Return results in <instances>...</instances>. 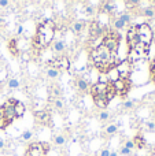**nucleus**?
<instances>
[{
  "label": "nucleus",
  "instance_id": "obj_1",
  "mask_svg": "<svg viewBox=\"0 0 155 156\" xmlns=\"http://www.w3.org/2000/svg\"><path fill=\"white\" fill-rule=\"evenodd\" d=\"M89 59H91V65L95 66L99 71L106 73L107 70L115 67L120 60L117 59V54L111 52L106 45H99L98 48L91 49L89 52Z\"/></svg>",
  "mask_w": 155,
  "mask_h": 156
},
{
  "label": "nucleus",
  "instance_id": "obj_2",
  "mask_svg": "<svg viewBox=\"0 0 155 156\" xmlns=\"http://www.w3.org/2000/svg\"><path fill=\"white\" fill-rule=\"evenodd\" d=\"M55 29H56V23L52 19L44 21L37 27V32H36V36H34L33 44H34L36 48L43 49V48H47L48 45H51V43L54 41Z\"/></svg>",
  "mask_w": 155,
  "mask_h": 156
},
{
  "label": "nucleus",
  "instance_id": "obj_3",
  "mask_svg": "<svg viewBox=\"0 0 155 156\" xmlns=\"http://www.w3.org/2000/svg\"><path fill=\"white\" fill-rule=\"evenodd\" d=\"M136 32L139 36V41L144 44L146 47H150L154 40V32L148 23H140L136 25Z\"/></svg>",
  "mask_w": 155,
  "mask_h": 156
},
{
  "label": "nucleus",
  "instance_id": "obj_4",
  "mask_svg": "<svg viewBox=\"0 0 155 156\" xmlns=\"http://www.w3.org/2000/svg\"><path fill=\"white\" fill-rule=\"evenodd\" d=\"M148 49H150V47H146L144 44H142V43H139L135 48H132V49H129V54H128V62L129 63H132L133 65L135 62H139V60H142V59H146V58L148 56Z\"/></svg>",
  "mask_w": 155,
  "mask_h": 156
},
{
  "label": "nucleus",
  "instance_id": "obj_5",
  "mask_svg": "<svg viewBox=\"0 0 155 156\" xmlns=\"http://www.w3.org/2000/svg\"><path fill=\"white\" fill-rule=\"evenodd\" d=\"M49 145L43 143H32L27 147L26 156H47Z\"/></svg>",
  "mask_w": 155,
  "mask_h": 156
},
{
  "label": "nucleus",
  "instance_id": "obj_6",
  "mask_svg": "<svg viewBox=\"0 0 155 156\" xmlns=\"http://www.w3.org/2000/svg\"><path fill=\"white\" fill-rule=\"evenodd\" d=\"M118 74H120L121 80H129V76L132 73V63H129L128 60H120V62L115 65Z\"/></svg>",
  "mask_w": 155,
  "mask_h": 156
},
{
  "label": "nucleus",
  "instance_id": "obj_7",
  "mask_svg": "<svg viewBox=\"0 0 155 156\" xmlns=\"http://www.w3.org/2000/svg\"><path fill=\"white\" fill-rule=\"evenodd\" d=\"M16 103L15 99H8L7 101L4 103V104L2 105L3 107V111H4V116H5V121L8 122V125L11 123V122L14 121V119H16L15 116V111H14V104Z\"/></svg>",
  "mask_w": 155,
  "mask_h": 156
},
{
  "label": "nucleus",
  "instance_id": "obj_8",
  "mask_svg": "<svg viewBox=\"0 0 155 156\" xmlns=\"http://www.w3.org/2000/svg\"><path fill=\"white\" fill-rule=\"evenodd\" d=\"M126 43H128V48L132 49L140 43L139 41V36L136 32V25H131L128 27V32H126Z\"/></svg>",
  "mask_w": 155,
  "mask_h": 156
},
{
  "label": "nucleus",
  "instance_id": "obj_9",
  "mask_svg": "<svg viewBox=\"0 0 155 156\" xmlns=\"http://www.w3.org/2000/svg\"><path fill=\"white\" fill-rule=\"evenodd\" d=\"M113 86H114V90L117 94H121V96H125L128 93L129 88H131V82L129 80H118L115 82H113Z\"/></svg>",
  "mask_w": 155,
  "mask_h": 156
},
{
  "label": "nucleus",
  "instance_id": "obj_10",
  "mask_svg": "<svg viewBox=\"0 0 155 156\" xmlns=\"http://www.w3.org/2000/svg\"><path fill=\"white\" fill-rule=\"evenodd\" d=\"M91 93H92V97L95 96H104L106 97L107 89H109V83H103V82H96L91 86Z\"/></svg>",
  "mask_w": 155,
  "mask_h": 156
},
{
  "label": "nucleus",
  "instance_id": "obj_11",
  "mask_svg": "<svg viewBox=\"0 0 155 156\" xmlns=\"http://www.w3.org/2000/svg\"><path fill=\"white\" fill-rule=\"evenodd\" d=\"M100 36H103V29H102L100 22L92 21L89 23V37H91V40H92V38H98V37H100Z\"/></svg>",
  "mask_w": 155,
  "mask_h": 156
},
{
  "label": "nucleus",
  "instance_id": "obj_12",
  "mask_svg": "<svg viewBox=\"0 0 155 156\" xmlns=\"http://www.w3.org/2000/svg\"><path fill=\"white\" fill-rule=\"evenodd\" d=\"M34 119L37 123L40 125H48L51 121V116L47 111H36L34 112Z\"/></svg>",
  "mask_w": 155,
  "mask_h": 156
},
{
  "label": "nucleus",
  "instance_id": "obj_13",
  "mask_svg": "<svg viewBox=\"0 0 155 156\" xmlns=\"http://www.w3.org/2000/svg\"><path fill=\"white\" fill-rule=\"evenodd\" d=\"M52 51H54V54H56V55L63 54V52L66 51L65 41H63V40H55V41H52Z\"/></svg>",
  "mask_w": 155,
  "mask_h": 156
},
{
  "label": "nucleus",
  "instance_id": "obj_14",
  "mask_svg": "<svg viewBox=\"0 0 155 156\" xmlns=\"http://www.w3.org/2000/svg\"><path fill=\"white\" fill-rule=\"evenodd\" d=\"M76 88L78 89L80 92H88L89 90V82H88L87 80H85V78H77L76 80Z\"/></svg>",
  "mask_w": 155,
  "mask_h": 156
},
{
  "label": "nucleus",
  "instance_id": "obj_15",
  "mask_svg": "<svg viewBox=\"0 0 155 156\" xmlns=\"http://www.w3.org/2000/svg\"><path fill=\"white\" fill-rule=\"evenodd\" d=\"M104 74H106V77H107V81H109V82H111V83L120 80V74H118V71H117V69H115V67L107 70Z\"/></svg>",
  "mask_w": 155,
  "mask_h": 156
},
{
  "label": "nucleus",
  "instance_id": "obj_16",
  "mask_svg": "<svg viewBox=\"0 0 155 156\" xmlns=\"http://www.w3.org/2000/svg\"><path fill=\"white\" fill-rule=\"evenodd\" d=\"M93 103H95V105L98 108H100V110H104V108L109 105V101L106 100L104 96H95L93 97Z\"/></svg>",
  "mask_w": 155,
  "mask_h": 156
},
{
  "label": "nucleus",
  "instance_id": "obj_17",
  "mask_svg": "<svg viewBox=\"0 0 155 156\" xmlns=\"http://www.w3.org/2000/svg\"><path fill=\"white\" fill-rule=\"evenodd\" d=\"M14 111H15V116H16V118H21V116H23L25 111H26V107H25L23 103H21V101H18V100H16V103L14 104Z\"/></svg>",
  "mask_w": 155,
  "mask_h": 156
},
{
  "label": "nucleus",
  "instance_id": "obj_18",
  "mask_svg": "<svg viewBox=\"0 0 155 156\" xmlns=\"http://www.w3.org/2000/svg\"><path fill=\"white\" fill-rule=\"evenodd\" d=\"M45 76L48 77L49 80H56V78H59V76H60V71L58 70V69H55V67H49V66H47Z\"/></svg>",
  "mask_w": 155,
  "mask_h": 156
},
{
  "label": "nucleus",
  "instance_id": "obj_19",
  "mask_svg": "<svg viewBox=\"0 0 155 156\" xmlns=\"http://www.w3.org/2000/svg\"><path fill=\"white\" fill-rule=\"evenodd\" d=\"M126 27H128V25L124 23V22L121 21L120 18H118V15L114 16V19H113V29H114L115 32H120V30L126 29Z\"/></svg>",
  "mask_w": 155,
  "mask_h": 156
},
{
  "label": "nucleus",
  "instance_id": "obj_20",
  "mask_svg": "<svg viewBox=\"0 0 155 156\" xmlns=\"http://www.w3.org/2000/svg\"><path fill=\"white\" fill-rule=\"evenodd\" d=\"M114 10H115V4L111 2H104L100 4V11H103V12L111 14V12H114Z\"/></svg>",
  "mask_w": 155,
  "mask_h": 156
},
{
  "label": "nucleus",
  "instance_id": "obj_21",
  "mask_svg": "<svg viewBox=\"0 0 155 156\" xmlns=\"http://www.w3.org/2000/svg\"><path fill=\"white\" fill-rule=\"evenodd\" d=\"M142 15L144 16V18H148V19L154 18V16H155V7H153V5H150V7H146L144 10L142 11Z\"/></svg>",
  "mask_w": 155,
  "mask_h": 156
},
{
  "label": "nucleus",
  "instance_id": "obj_22",
  "mask_svg": "<svg viewBox=\"0 0 155 156\" xmlns=\"http://www.w3.org/2000/svg\"><path fill=\"white\" fill-rule=\"evenodd\" d=\"M84 27H85V22L77 21V22H74V23H73V26H71V30H73L74 33H77V34H80V33H82Z\"/></svg>",
  "mask_w": 155,
  "mask_h": 156
},
{
  "label": "nucleus",
  "instance_id": "obj_23",
  "mask_svg": "<svg viewBox=\"0 0 155 156\" xmlns=\"http://www.w3.org/2000/svg\"><path fill=\"white\" fill-rule=\"evenodd\" d=\"M118 18H120L121 21L124 22V23L128 25V26L131 25V22H132V15H131V12H121L120 15H118Z\"/></svg>",
  "mask_w": 155,
  "mask_h": 156
},
{
  "label": "nucleus",
  "instance_id": "obj_24",
  "mask_svg": "<svg viewBox=\"0 0 155 156\" xmlns=\"http://www.w3.org/2000/svg\"><path fill=\"white\" fill-rule=\"evenodd\" d=\"M54 143H55V145H58V147L65 145V143H66V137H65V136H62V134L55 136V137H54Z\"/></svg>",
  "mask_w": 155,
  "mask_h": 156
},
{
  "label": "nucleus",
  "instance_id": "obj_25",
  "mask_svg": "<svg viewBox=\"0 0 155 156\" xmlns=\"http://www.w3.org/2000/svg\"><path fill=\"white\" fill-rule=\"evenodd\" d=\"M8 126V122L5 121L4 116V111H3V107L0 105V129H4V127Z\"/></svg>",
  "mask_w": 155,
  "mask_h": 156
},
{
  "label": "nucleus",
  "instance_id": "obj_26",
  "mask_svg": "<svg viewBox=\"0 0 155 156\" xmlns=\"http://www.w3.org/2000/svg\"><path fill=\"white\" fill-rule=\"evenodd\" d=\"M133 144H135V147H137V148H143V147L146 145V141L142 136H136L133 140Z\"/></svg>",
  "mask_w": 155,
  "mask_h": 156
},
{
  "label": "nucleus",
  "instance_id": "obj_27",
  "mask_svg": "<svg viewBox=\"0 0 155 156\" xmlns=\"http://www.w3.org/2000/svg\"><path fill=\"white\" fill-rule=\"evenodd\" d=\"M52 105H54V108H56V110H63V100L60 99V97H54Z\"/></svg>",
  "mask_w": 155,
  "mask_h": 156
},
{
  "label": "nucleus",
  "instance_id": "obj_28",
  "mask_svg": "<svg viewBox=\"0 0 155 156\" xmlns=\"http://www.w3.org/2000/svg\"><path fill=\"white\" fill-rule=\"evenodd\" d=\"M19 85H21V82H19L18 78H11V80H8V88L10 89H18Z\"/></svg>",
  "mask_w": 155,
  "mask_h": 156
},
{
  "label": "nucleus",
  "instance_id": "obj_29",
  "mask_svg": "<svg viewBox=\"0 0 155 156\" xmlns=\"http://www.w3.org/2000/svg\"><path fill=\"white\" fill-rule=\"evenodd\" d=\"M109 118H110V112L107 110H102L100 112H99V119H100L102 122L109 121Z\"/></svg>",
  "mask_w": 155,
  "mask_h": 156
},
{
  "label": "nucleus",
  "instance_id": "obj_30",
  "mask_svg": "<svg viewBox=\"0 0 155 156\" xmlns=\"http://www.w3.org/2000/svg\"><path fill=\"white\" fill-rule=\"evenodd\" d=\"M8 49H10L11 54H14V55L18 54V48H16V41L15 40H11L10 43H8Z\"/></svg>",
  "mask_w": 155,
  "mask_h": 156
},
{
  "label": "nucleus",
  "instance_id": "obj_31",
  "mask_svg": "<svg viewBox=\"0 0 155 156\" xmlns=\"http://www.w3.org/2000/svg\"><path fill=\"white\" fill-rule=\"evenodd\" d=\"M117 130H118L117 125H109V126H106V133L107 134H115Z\"/></svg>",
  "mask_w": 155,
  "mask_h": 156
},
{
  "label": "nucleus",
  "instance_id": "obj_32",
  "mask_svg": "<svg viewBox=\"0 0 155 156\" xmlns=\"http://www.w3.org/2000/svg\"><path fill=\"white\" fill-rule=\"evenodd\" d=\"M150 76H151V81L155 82V59L151 60L150 63Z\"/></svg>",
  "mask_w": 155,
  "mask_h": 156
},
{
  "label": "nucleus",
  "instance_id": "obj_33",
  "mask_svg": "<svg viewBox=\"0 0 155 156\" xmlns=\"http://www.w3.org/2000/svg\"><path fill=\"white\" fill-rule=\"evenodd\" d=\"M32 137H33V132H32V130H26V132H23V133H22V136H21V138L23 141L30 140Z\"/></svg>",
  "mask_w": 155,
  "mask_h": 156
},
{
  "label": "nucleus",
  "instance_id": "obj_34",
  "mask_svg": "<svg viewBox=\"0 0 155 156\" xmlns=\"http://www.w3.org/2000/svg\"><path fill=\"white\" fill-rule=\"evenodd\" d=\"M84 11H85V14H87V15H89V16L95 15V7H92V5H85Z\"/></svg>",
  "mask_w": 155,
  "mask_h": 156
},
{
  "label": "nucleus",
  "instance_id": "obj_35",
  "mask_svg": "<svg viewBox=\"0 0 155 156\" xmlns=\"http://www.w3.org/2000/svg\"><path fill=\"white\" fill-rule=\"evenodd\" d=\"M133 105H135L133 100H128V101H125L122 104V110H131V108H133Z\"/></svg>",
  "mask_w": 155,
  "mask_h": 156
},
{
  "label": "nucleus",
  "instance_id": "obj_36",
  "mask_svg": "<svg viewBox=\"0 0 155 156\" xmlns=\"http://www.w3.org/2000/svg\"><path fill=\"white\" fill-rule=\"evenodd\" d=\"M124 147L132 151V149L135 148V144H133V141H132V140H126V141H125V144H124Z\"/></svg>",
  "mask_w": 155,
  "mask_h": 156
},
{
  "label": "nucleus",
  "instance_id": "obj_37",
  "mask_svg": "<svg viewBox=\"0 0 155 156\" xmlns=\"http://www.w3.org/2000/svg\"><path fill=\"white\" fill-rule=\"evenodd\" d=\"M146 127L150 132H155V122H146Z\"/></svg>",
  "mask_w": 155,
  "mask_h": 156
},
{
  "label": "nucleus",
  "instance_id": "obj_38",
  "mask_svg": "<svg viewBox=\"0 0 155 156\" xmlns=\"http://www.w3.org/2000/svg\"><path fill=\"white\" fill-rule=\"evenodd\" d=\"M121 155H125V156H129L132 154V151L131 149H128V148H125V147H122V148H121Z\"/></svg>",
  "mask_w": 155,
  "mask_h": 156
},
{
  "label": "nucleus",
  "instance_id": "obj_39",
  "mask_svg": "<svg viewBox=\"0 0 155 156\" xmlns=\"http://www.w3.org/2000/svg\"><path fill=\"white\" fill-rule=\"evenodd\" d=\"M99 156H110V151L109 149H102V151L99 152Z\"/></svg>",
  "mask_w": 155,
  "mask_h": 156
},
{
  "label": "nucleus",
  "instance_id": "obj_40",
  "mask_svg": "<svg viewBox=\"0 0 155 156\" xmlns=\"http://www.w3.org/2000/svg\"><path fill=\"white\" fill-rule=\"evenodd\" d=\"M8 4H10V2H7V0H0V7H7Z\"/></svg>",
  "mask_w": 155,
  "mask_h": 156
},
{
  "label": "nucleus",
  "instance_id": "obj_41",
  "mask_svg": "<svg viewBox=\"0 0 155 156\" xmlns=\"http://www.w3.org/2000/svg\"><path fill=\"white\" fill-rule=\"evenodd\" d=\"M4 145H5V144H4V141H3L2 138H0V151H2V149L4 148Z\"/></svg>",
  "mask_w": 155,
  "mask_h": 156
},
{
  "label": "nucleus",
  "instance_id": "obj_42",
  "mask_svg": "<svg viewBox=\"0 0 155 156\" xmlns=\"http://www.w3.org/2000/svg\"><path fill=\"white\" fill-rule=\"evenodd\" d=\"M110 156H118L117 152H110Z\"/></svg>",
  "mask_w": 155,
  "mask_h": 156
},
{
  "label": "nucleus",
  "instance_id": "obj_43",
  "mask_svg": "<svg viewBox=\"0 0 155 156\" xmlns=\"http://www.w3.org/2000/svg\"><path fill=\"white\" fill-rule=\"evenodd\" d=\"M151 97H153V100L155 101V92H154V93H151Z\"/></svg>",
  "mask_w": 155,
  "mask_h": 156
}]
</instances>
